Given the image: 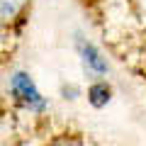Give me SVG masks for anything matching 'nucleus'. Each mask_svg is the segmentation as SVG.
I'll return each mask as SVG.
<instances>
[{"label": "nucleus", "mask_w": 146, "mask_h": 146, "mask_svg": "<svg viewBox=\"0 0 146 146\" xmlns=\"http://www.w3.org/2000/svg\"><path fill=\"white\" fill-rule=\"evenodd\" d=\"M12 93H15L17 100H20L25 107H29V110H42L44 107V100H42V95H39V90L34 88V83H32L29 76H25V73L12 76Z\"/></svg>", "instance_id": "nucleus-1"}, {"label": "nucleus", "mask_w": 146, "mask_h": 146, "mask_svg": "<svg viewBox=\"0 0 146 146\" xmlns=\"http://www.w3.org/2000/svg\"><path fill=\"white\" fill-rule=\"evenodd\" d=\"M80 54H83V61H85V66L90 68V71H95V73H105V61L100 58V54L95 51V46L93 44H80Z\"/></svg>", "instance_id": "nucleus-2"}, {"label": "nucleus", "mask_w": 146, "mask_h": 146, "mask_svg": "<svg viewBox=\"0 0 146 146\" xmlns=\"http://www.w3.org/2000/svg\"><path fill=\"white\" fill-rule=\"evenodd\" d=\"M27 0H0V22L15 20L20 15V10L25 7Z\"/></svg>", "instance_id": "nucleus-3"}, {"label": "nucleus", "mask_w": 146, "mask_h": 146, "mask_svg": "<svg viewBox=\"0 0 146 146\" xmlns=\"http://www.w3.org/2000/svg\"><path fill=\"white\" fill-rule=\"evenodd\" d=\"M88 95H90V100H93V105L100 107V105H105L110 100V85L107 83H95L93 88H90Z\"/></svg>", "instance_id": "nucleus-4"}]
</instances>
